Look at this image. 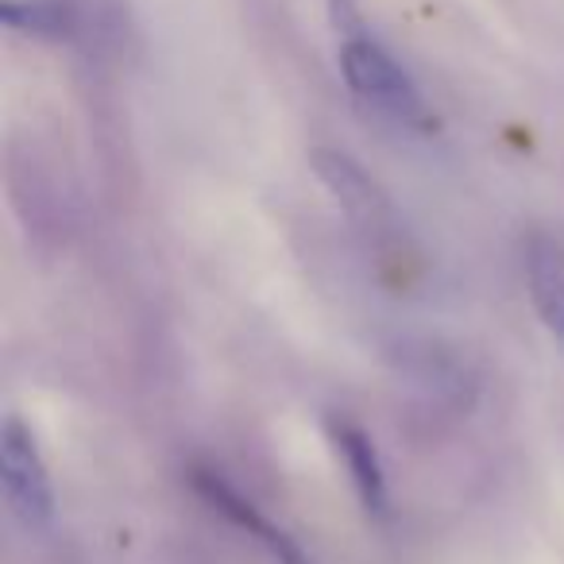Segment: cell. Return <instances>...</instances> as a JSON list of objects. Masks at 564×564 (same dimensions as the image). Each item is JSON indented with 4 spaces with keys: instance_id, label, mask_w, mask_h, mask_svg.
Instances as JSON below:
<instances>
[{
    "instance_id": "obj_1",
    "label": "cell",
    "mask_w": 564,
    "mask_h": 564,
    "mask_svg": "<svg viewBox=\"0 0 564 564\" xmlns=\"http://www.w3.org/2000/svg\"><path fill=\"white\" fill-rule=\"evenodd\" d=\"M329 12H333V32H337V63L348 89L371 112L391 120V124L406 128V132H433L437 120H433L417 82L383 47V40L376 32H368L360 9H356L352 0H329Z\"/></svg>"
},
{
    "instance_id": "obj_6",
    "label": "cell",
    "mask_w": 564,
    "mask_h": 564,
    "mask_svg": "<svg viewBox=\"0 0 564 564\" xmlns=\"http://www.w3.org/2000/svg\"><path fill=\"white\" fill-rule=\"evenodd\" d=\"M325 433H329L333 448L345 460L348 479H352L356 495H360V507L371 518H387L391 514V495H387V476H383V460L376 453V441L368 437L360 422H352L348 414H329L325 417Z\"/></svg>"
},
{
    "instance_id": "obj_2",
    "label": "cell",
    "mask_w": 564,
    "mask_h": 564,
    "mask_svg": "<svg viewBox=\"0 0 564 564\" xmlns=\"http://www.w3.org/2000/svg\"><path fill=\"white\" fill-rule=\"evenodd\" d=\"M0 479H4V499L12 514L28 530H47L55 522V487H51L40 441L17 414H9L0 425Z\"/></svg>"
},
{
    "instance_id": "obj_5",
    "label": "cell",
    "mask_w": 564,
    "mask_h": 564,
    "mask_svg": "<svg viewBox=\"0 0 564 564\" xmlns=\"http://www.w3.org/2000/svg\"><path fill=\"white\" fill-rule=\"evenodd\" d=\"M0 17L17 35L51 43H86V47H94V40L109 35V28H101V17H94L86 0H4Z\"/></svg>"
},
{
    "instance_id": "obj_3",
    "label": "cell",
    "mask_w": 564,
    "mask_h": 564,
    "mask_svg": "<svg viewBox=\"0 0 564 564\" xmlns=\"http://www.w3.org/2000/svg\"><path fill=\"white\" fill-rule=\"evenodd\" d=\"M310 163H314V174L322 178V186L337 197L340 209L360 225V232H368L376 243L399 236L394 205L387 202V194L376 186V178H371L352 155H345V151H337V148H317L314 155H310Z\"/></svg>"
},
{
    "instance_id": "obj_7",
    "label": "cell",
    "mask_w": 564,
    "mask_h": 564,
    "mask_svg": "<svg viewBox=\"0 0 564 564\" xmlns=\"http://www.w3.org/2000/svg\"><path fill=\"white\" fill-rule=\"evenodd\" d=\"M525 282L541 325L564 345V243L549 232H530L522 248Z\"/></svg>"
},
{
    "instance_id": "obj_4",
    "label": "cell",
    "mask_w": 564,
    "mask_h": 564,
    "mask_svg": "<svg viewBox=\"0 0 564 564\" xmlns=\"http://www.w3.org/2000/svg\"><path fill=\"white\" fill-rule=\"evenodd\" d=\"M194 487H197V495H202V499L209 502L213 510H217V514H225L228 522L236 525V530H243L248 538H256L259 545H263L267 553L274 556V564H314V556H306V549H302L299 541L291 538V533L279 530L271 518L259 514L256 502L243 499V495L236 491V487L228 484L220 471L197 468L194 471Z\"/></svg>"
}]
</instances>
